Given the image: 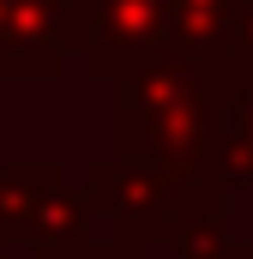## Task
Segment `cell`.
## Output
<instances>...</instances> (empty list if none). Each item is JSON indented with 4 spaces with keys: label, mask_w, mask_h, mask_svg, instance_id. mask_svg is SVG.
I'll list each match as a JSON object with an SVG mask.
<instances>
[{
    "label": "cell",
    "mask_w": 253,
    "mask_h": 259,
    "mask_svg": "<svg viewBox=\"0 0 253 259\" xmlns=\"http://www.w3.org/2000/svg\"><path fill=\"white\" fill-rule=\"evenodd\" d=\"M175 253L181 259H253V247L229 235V217H211V223H193L175 241Z\"/></svg>",
    "instance_id": "ba28073f"
},
{
    "label": "cell",
    "mask_w": 253,
    "mask_h": 259,
    "mask_svg": "<svg viewBox=\"0 0 253 259\" xmlns=\"http://www.w3.org/2000/svg\"><path fill=\"white\" fill-rule=\"evenodd\" d=\"M223 181H253V84L235 103V139H229V157H223Z\"/></svg>",
    "instance_id": "9c48e42d"
},
{
    "label": "cell",
    "mask_w": 253,
    "mask_h": 259,
    "mask_svg": "<svg viewBox=\"0 0 253 259\" xmlns=\"http://www.w3.org/2000/svg\"><path fill=\"white\" fill-rule=\"evenodd\" d=\"M85 193L91 205L115 223V235L126 241H181L193 223H211V217H229V187L223 181H169L145 163H126V157H97L85 169Z\"/></svg>",
    "instance_id": "7a4b0ae2"
},
{
    "label": "cell",
    "mask_w": 253,
    "mask_h": 259,
    "mask_svg": "<svg viewBox=\"0 0 253 259\" xmlns=\"http://www.w3.org/2000/svg\"><path fill=\"white\" fill-rule=\"evenodd\" d=\"M241 6H247V0H169L175 55H187V61H229Z\"/></svg>",
    "instance_id": "8992f818"
},
{
    "label": "cell",
    "mask_w": 253,
    "mask_h": 259,
    "mask_svg": "<svg viewBox=\"0 0 253 259\" xmlns=\"http://www.w3.org/2000/svg\"><path fill=\"white\" fill-rule=\"evenodd\" d=\"M36 259H151V253L139 241L115 235V241H91V247H36Z\"/></svg>",
    "instance_id": "30bf717a"
},
{
    "label": "cell",
    "mask_w": 253,
    "mask_h": 259,
    "mask_svg": "<svg viewBox=\"0 0 253 259\" xmlns=\"http://www.w3.org/2000/svg\"><path fill=\"white\" fill-rule=\"evenodd\" d=\"M72 49L85 55L91 78L121 84L126 72L175 55L169 0H72Z\"/></svg>",
    "instance_id": "3957f363"
},
{
    "label": "cell",
    "mask_w": 253,
    "mask_h": 259,
    "mask_svg": "<svg viewBox=\"0 0 253 259\" xmlns=\"http://www.w3.org/2000/svg\"><path fill=\"white\" fill-rule=\"evenodd\" d=\"M97 241V205L85 187H61V193L43 205L36 229H30V247H91Z\"/></svg>",
    "instance_id": "52a82bcc"
},
{
    "label": "cell",
    "mask_w": 253,
    "mask_h": 259,
    "mask_svg": "<svg viewBox=\"0 0 253 259\" xmlns=\"http://www.w3.org/2000/svg\"><path fill=\"white\" fill-rule=\"evenodd\" d=\"M72 49V0H6L0 78H55Z\"/></svg>",
    "instance_id": "277c9868"
},
{
    "label": "cell",
    "mask_w": 253,
    "mask_h": 259,
    "mask_svg": "<svg viewBox=\"0 0 253 259\" xmlns=\"http://www.w3.org/2000/svg\"><path fill=\"white\" fill-rule=\"evenodd\" d=\"M229 66L241 72V84H253V0L235 18V42H229Z\"/></svg>",
    "instance_id": "8fae6325"
},
{
    "label": "cell",
    "mask_w": 253,
    "mask_h": 259,
    "mask_svg": "<svg viewBox=\"0 0 253 259\" xmlns=\"http://www.w3.org/2000/svg\"><path fill=\"white\" fill-rule=\"evenodd\" d=\"M61 187H66L61 163H49V157H12V163H0V235L6 241H30L43 205Z\"/></svg>",
    "instance_id": "5b68a950"
},
{
    "label": "cell",
    "mask_w": 253,
    "mask_h": 259,
    "mask_svg": "<svg viewBox=\"0 0 253 259\" xmlns=\"http://www.w3.org/2000/svg\"><path fill=\"white\" fill-rule=\"evenodd\" d=\"M241 91L247 84L229 61L163 55L126 72L115 84V157L145 163L169 181H223Z\"/></svg>",
    "instance_id": "6da1fadb"
}]
</instances>
